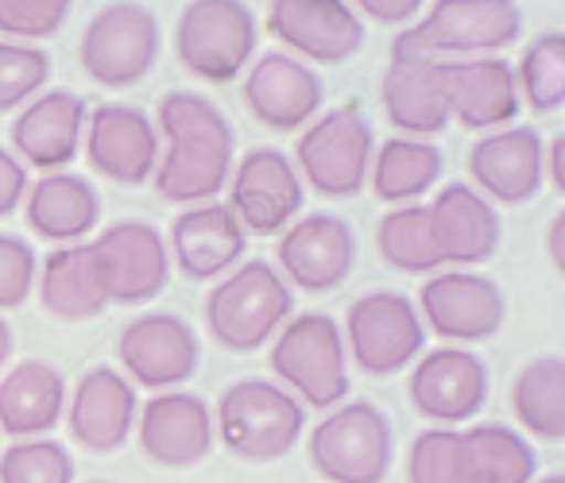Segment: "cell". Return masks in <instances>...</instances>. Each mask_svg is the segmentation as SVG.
<instances>
[{
  "instance_id": "1",
  "label": "cell",
  "mask_w": 565,
  "mask_h": 483,
  "mask_svg": "<svg viewBox=\"0 0 565 483\" xmlns=\"http://www.w3.org/2000/svg\"><path fill=\"white\" fill-rule=\"evenodd\" d=\"M295 313V290L267 259H244L205 298V325L225 352H256Z\"/></svg>"
},
{
  "instance_id": "2",
  "label": "cell",
  "mask_w": 565,
  "mask_h": 483,
  "mask_svg": "<svg viewBox=\"0 0 565 483\" xmlns=\"http://www.w3.org/2000/svg\"><path fill=\"white\" fill-rule=\"evenodd\" d=\"M307 410L287 387L271 379H236L221 390L213 433L241 460H279L299 444Z\"/></svg>"
},
{
  "instance_id": "3",
  "label": "cell",
  "mask_w": 565,
  "mask_h": 483,
  "mask_svg": "<svg viewBox=\"0 0 565 483\" xmlns=\"http://www.w3.org/2000/svg\"><path fill=\"white\" fill-rule=\"evenodd\" d=\"M519 35H523V12L515 0H434L423 20L395 35L392 55L488 58L508 51Z\"/></svg>"
},
{
  "instance_id": "4",
  "label": "cell",
  "mask_w": 565,
  "mask_h": 483,
  "mask_svg": "<svg viewBox=\"0 0 565 483\" xmlns=\"http://www.w3.org/2000/svg\"><path fill=\"white\" fill-rule=\"evenodd\" d=\"M271 372L302 406L333 410L349 398V352L341 321L330 313H299L275 333Z\"/></svg>"
},
{
  "instance_id": "5",
  "label": "cell",
  "mask_w": 565,
  "mask_h": 483,
  "mask_svg": "<svg viewBox=\"0 0 565 483\" xmlns=\"http://www.w3.org/2000/svg\"><path fill=\"white\" fill-rule=\"evenodd\" d=\"M256 43V12L244 0H190L174 24V55L182 71L210 86H225L248 71Z\"/></svg>"
},
{
  "instance_id": "6",
  "label": "cell",
  "mask_w": 565,
  "mask_h": 483,
  "mask_svg": "<svg viewBox=\"0 0 565 483\" xmlns=\"http://www.w3.org/2000/svg\"><path fill=\"white\" fill-rule=\"evenodd\" d=\"M372 151L376 136L361 105H338L330 112H318L299 132L295 171L322 197H356L369 186Z\"/></svg>"
},
{
  "instance_id": "7",
  "label": "cell",
  "mask_w": 565,
  "mask_h": 483,
  "mask_svg": "<svg viewBox=\"0 0 565 483\" xmlns=\"http://www.w3.org/2000/svg\"><path fill=\"white\" fill-rule=\"evenodd\" d=\"M395 460L392 421L380 406L341 402L310 429V464L330 483H384Z\"/></svg>"
},
{
  "instance_id": "8",
  "label": "cell",
  "mask_w": 565,
  "mask_h": 483,
  "mask_svg": "<svg viewBox=\"0 0 565 483\" xmlns=\"http://www.w3.org/2000/svg\"><path fill=\"white\" fill-rule=\"evenodd\" d=\"M159 17L140 0H109L89 17L78 43V63L89 82L105 89H128L151 74L159 58Z\"/></svg>"
},
{
  "instance_id": "9",
  "label": "cell",
  "mask_w": 565,
  "mask_h": 483,
  "mask_svg": "<svg viewBox=\"0 0 565 483\" xmlns=\"http://www.w3.org/2000/svg\"><path fill=\"white\" fill-rule=\"evenodd\" d=\"M341 336H345V352L353 356V364L384 379V375L407 372L423 356L426 325L407 294L369 290L349 305Z\"/></svg>"
},
{
  "instance_id": "10",
  "label": "cell",
  "mask_w": 565,
  "mask_h": 483,
  "mask_svg": "<svg viewBox=\"0 0 565 483\" xmlns=\"http://www.w3.org/2000/svg\"><path fill=\"white\" fill-rule=\"evenodd\" d=\"M89 256L109 305H143L171 282V251L163 233L148 221H117L102 228L89 240Z\"/></svg>"
},
{
  "instance_id": "11",
  "label": "cell",
  "mask_w": 565,
  "mask_h": 483,
  "mask_svg": "<svg viewBox=\"0 0 565 483\" xmlns=\"http://www.w3.org/2000/svg\"><path fill=\"white\" fill-rule=\"evenodd\" d=\"M415 310L423 325H430L441 341L477 344L503 329L508 298L488 275L469 271V267H449V271H434L418 287Z\"/></svg>"
},
{
  "instance_id": "12",
  "label": "cell",
  "mask_w": 565,
  "mask_h": 483,
  "mask_svg": "<svg viewBox=\"0 0 565 483\" xmlns=\"http://www.w3.org/2000/svg\"><path fill=\"white\" fill-rule=\"evenodd\" d=\"M228 210L244 236H275L302 210V179L279 148H252L233 163L228 174Z\"/></svg>"
},
{
  "instance_id": "13",
  "label": "cell",
  "mask_w": 565,
  "mask_h": 483,
  "mask_svg": "<svg viewBox=\"0 0 565 483\" xmlns=\"http://www.w3.org/2000/svg\"><path fill=\"white\" fill-rule=\"evenodd\" d=\"M279 275L307 294H330L356 267V233L338 213H307L291 221L275 244Z\"/></svg>"
},
{
  "instance_id": "14",
  "label": "cell",
  "mask_w": 565,
  "mask_h": 483,
  "mask_svg": "<svg viewBox=\"0 0 565 483\" xmlns=\"http://www.w3.org/2000/svg\"><path fill=\"white\" fill-rule=\"evenodd\" d=\"M117 356L128 383L148 390H174L198 372L202 344L179 313H140L117 336Z\"/></svg>"
},
{
  "instance_id": "15",
  "label": "cell",
  "mask_w": 565,
  "mask_h": 483,
  "mask_svg": "<svg viewBox=\"0 0 565 483\" xmlns=\"http://www.w3.org/2000/svg\"><path fill=\"white\" fill-rule=\"evenodd\" d=\"M407 398L434 426H461L488 402L484 359L461 344H441L434 352H423L411 367Z\"/></svg>"
},
{
  "instance_id": "16",
  "label": "cell",
  "mask_w": 565,
  "mask_h": 483,
  "mask_svg": "<svg viewBox=\"0 0 565 483\" xmlns=\"http://www.w3.org/2000/svg\"><path fill=\"white\" fill-rule=\"evenodd\" d=\"M267 32L302 63H345L364 47V20L349 0H271Z\"/></svg>"
},
{
  "instance_id": "17",
  "label": "cell",
  "mask_w": 565,
  "mask_h": 483,
  "mask_svg": "<svg viewBox=\"0 0 565 483\" xmlns=\"http://www.w3.org/2000/svg\"><path fill=\"white\" fill-rule=\"evenodd\" d=\"M326 101V82L302 58L287 51H264L244 74V105L271 132H299L318 117Z\"/></svg>"
},
{
  "instance_id": "18",
  "label": "cell",
  "mask_w": 565,
  "mask_h": 483,
  "mask_svg": "<svg viewBox=\"0 0 565 483\" xmlns=\"http://www.w3.org/2000/svg\"><path fill=\"white\" fill-rule=\"evenodd\" d=\"M86 159L102 179L120 186H140L156 174L159 163V128L143 109L120 101H105L86 112L82 132Z\"/></svg>"
},
{
  "instance_id": "19",
  "label": "cell",
  "mask_w": 565,
  "mask_h": 483,
  "mask_svg": "<svg viewBox=\"0 0 565 483\" xmlns=\"http://www.w3.org/2000/svg\"><path fill=\"white\" fill-rule=\"evenodd\" d=\"M136 437L151 464L194 468L213 449V410L194 390H156L136 414Z\"/></svg>"
},
{
  "instance_id": "20",
  "label": "cell",
  "mask_w": 565,
  "mask_h": 483,
  "mask_svg": "<svg viewBox=\"0 0 565 483\" xmlns=\"http://www.w3.org/2000/svg\"><path fill=\"white\" fill-rule=\"evenodd\" d=\"M542 155H546V143H542L539 128L511 125L484 132L469 148L472 190H480L492 205L531 202L546 182Z\"/></svg>"
},
{
  "instance_id": "21",
  "label": "cell",
  "mask_w": 565,
  "mask_h": 483,
  "mask_svg": "<svg viewBox=\"0 0 565 483\" xmlns=\"http://www.w3.org/2000/svg\"><path fill=\"white\" fill-rule=\"evenodd\" d=\"M384 117L399 136L430 140L449 128V86L446 63L423 55H392L380 82Z\"/></svg>"
},
{
  "instance_id": "22",
  "label": "cell",
  "mask_w": 565,
  "mask_h": 483,
  "mask_svg": "<svg viewBox=\"0 0 565 483\" xmlns=\"http://www.w3.org/2000/svg\"><path fill=\"white\" fill-rule=\"evenodd\" d=\"M86 101L71 89H43L12 120V155L35 171H63L82 148Z\"/></svg>"
},
{
  "instance_id": "23",
  "label": "cell",
  "mask_w": 565,
  "mask_h": 483,
  "mask_svg": "<svg viewBox=\"0 0 565 483\" xmlns=\"http://www.w3.org/2000/svg\"><path fill=\"white\" fill-rule=\"evenodd\" d=\"M244 248H248V236L225 202L186 205L171 221V236H167L171 264L194 282H213L228 275L244 259Z\"/></svg>"
},
{
  "instance_id": "24",
  "label": "cell",
  "mask_w": 565,
  "mask_h": 483,
  "mask_svg": "<svg viewBox=\"0 0 565 483\" xmlns=\"http://www.w3.org/2000/svg\"><path fill=\"white\" fill-rule=\"evenodd\" d=\"M434 225V240H438L441 264L449 267H477L500 251L503 225L500 210L488 202L480 190L469 182H449L426 202Z\"/></svg>"
},
{
  "instance_id": "25",
  "label": "cell",
  "mask_w": 565,
  "mask_h": 483,
  "mask_svg": "<svg viewBox=\"0 0 565 483\" xmlns=\"http://www.w3.org/2000/svg\"><path fill=\"white\" fill-rule=\"evenodd\" d=\"M136 387L128 383L125 372L117 367H89L78 383H74L71 406H66V421H71V437L86 444L89 452H117L120 444L132 437L136 429Z\"/></svg>"
},
{
  "instance_id": "26",
  "label": "cell",
  "mask_w": 565,
  "mask_h": 483,
  "mask_svg": "<svg viewBox=\"0 0 565 483\" xmlns=\"http://www.w3.org/2000/svg\"><path fill=\"white\" fill-rule=\"evenodd\" d=\"M449 86V120L472 132H495L519 117V89L511 63L500 55L446 63Z\"/></svg>"
},
{
  "instance_id": "27",
  "label": "cell",
  "mask_w": 565,
  "mask_h": 483,
  "mask_svg": "<svg viewBox=\"0 0 565 483\" xmlns=\"http://www.w3.org/2000/svg\"><path fill=\"white\" fill-rule=\"evenodd\" d=\"M24 217L40 240L82 244L102 221V194L74 171H51L24 194Z\"/></svg>"
},
{
  "instance_id": "28",
  "label": "cell",
  "mask_w": 565,
  "mask_h": 483,
  "mask_svg": "<svg viewBox=\"0 0 565 483\" xmlns=\"http://www.w3.org/2000/svg\"><path fill=\"white\" fill-rule=\"evenodd\" d=\"M66 414V379L47 359H20L0 375V433L43 437Z\"/></svg>"
},
{
  "instance_id": "29",
  "label": "cell",
  "mask_w": 565,
  "mask_h": 483,
  "mask_svg": "<svg viewBox=\"0 0 565 483\" xmlns=\"http://www.w3.org/2000/svg\"><path fill=\"white\" fill-rule=\"evenodd\" d=\"M35 282H40L43 310L58 321H89L109 305L102 279H97L94 256H89V240L58 244L55 251H47Z\"/></svg>"
},
{
  "instance_id": "30",
  "label": "cell",
  "mask_w": 565,
  "mask_h": 483,
  "mask_svg": "<svg viewBox=\"0 0 565 483\" xmlns=\"http://www.w3.org/2000/svg\"><path fill=\"white\" fill-rule=\"evenodd\" d=\"M441 167H446V155H441L438 143L415 140V136H392L372 151L369 186L380 202L411 205L423 202L438 186Z\"/></svg>"
},
{
  "instance_id": "31",
  "label": "cell",
  "mask_w": 565,
  "mask_h": 483,
  "mask_svg": "<svg viewBox=\"0 0 565 483\" xmlns=\"http://www.w3.org/2000/svg\"><path fill=\"white\" fill-rule=\"evenodd\" d=\"M465 483H534L539 452L519 429L500 421H480L461 429Z\"/></svg>"
},
{
  "instance_id": "32",
  "label": "cell",
  "mask_w": 565,
  "mask_h": 483,
  "mask_svg": "<svg viewBox=\"0 0 565 483\" xmlns=\"http://www.w3.org/2000/svg\"><path fill=\"white\" fill-rule=\"evenodd\" d=\"M233 163H236V151L198 148V143H167L151 182H156L163 202L202 205V202H213V197L228 186Z\"/></svg>"
},
{
  "instance_id": "33",
  "label": "cell",
  "mask_w": 565,
  "mask_h": 483,
  "mask_svg": "<svg viewBox=\"0 0 565 483\" xmlns=\"http://www.w3.org/2000/svg\"><path fill=\"white\" fill-rule=\"evenodd\" d=\"M511 410L519 426L539 441L565 437V359L557 352L534 356L511 383Z\"/></svg>"
},
{
  "instance_id": "34",
  "label": "cell",
  "mask_w": 565,
  "mask_h": 483,
  "mask_svg": "<svg viewBox=\"0 0 565 483\" xmlns=\"http://www.w3.org/2000/svg\"><path fill=\"white\" fill-rule=\"evenodd\" d=\"M376 248H380V256H384V264L403 275H434L446 267L441 264L438 240H434L426 202L392 205V210L380 217Z\"/></svg>"
},
{
  "instance_id": "35",
  "label": "cell",
  "mask_w": 565,
  "mask_h": 483,
  "mask_svg": "<svg viewBox=\"0 0 565 483\" xmlns=\"http://www.w3.org/2000/svg\"><path fill=\"white\" fill-rule=\"evenodd\" d=\"M519 89V105L546 117L565 105V35L542 32L523 47L519 63L511 66Z\"/></svg>"
},
{
  "instance_id": "36",
  "label": "cell",
  "mask_w": 565,
  "mask_h": 483,
  "mask_svg": "<svg viewBox=\"0 0 565 483\" xmlns=\"http://www.w3.org/2000/svg\"><path fill=\"white\" fill-rule=\"evenodd\" d=\"M156 128L167 136V143H198V148H225L236 151V132L228 117L202 94L174 89L159 101Z\"/></svg>"
},
{
  "instance_id": "37",
  "label": "cell",
  "mask_w": 565,
  "mask_h": 483,
  "mask_svg": "<svg viewBox=\"0 0 565 483\" xmlns=\"http://www.w3.org/2000/svg\"><path fill=\"white\" fill-rule=\"evenodd\" d=\"M0 483H74V457L51 437L12 441L0 452Z\"/></svg>"
},
{
  "instance_id": "38",
  "label": "cell",
  "mask_w": 565,
  "mask_h": 483,
  "mask_svg": "<svg viewBox=\"0 0 565 483\" xmlns=\"http://www.w3.org/2000/svg\"><path fill=\"white\" fill-rule=\"evenodd\" d=\"M51 82V55L40 43L0 40V112L24 109Z\"/></svg>"
},
{
  "instance_id": "39",
  "label": "cell",
  "mask_w": 565,
  "mask_h": 483,
  "mask_svg": "<svg viewBox=\"0 0 565 483\" xmlns=\"http://www.w3.org/2000/svg\"><path fill=\"white\" fill-rule=\"evenodd\" d=\"M407 483H465L461 429L430 426L415 437L407 457Z\"/></svg>"
},
{
  "instance_id": "40",
  "label": "cell",
  "mask_w": 565,
  "mask_h": 483,
  "mask_svg": "<svg viewBox=\"0 0 565 483\" xmlns=\"http://www.w3.org/2000/svg\"><path fill=\"white\" fill-rule=\"evenodd\" d=\"M71 17V0H0V35L17 43L51 40Z\"/></svg>"
},
{
  "instance_id": "41",
  "label": "cell",
  "mask_w": 565,
  "mask_h": 483,
  "mask_svg": "<svg viewBox=\"0 0 565 483\" xmlns=\"http://www.w3.org/2000/svg\"><path fill=\"white\" fill-rule=\"evenodd\" d=\"M40 256L17 233H0V310H17L32 298Z\"/></svg>"
},
{
  "instance_id": "42",
  "label": "cell",
  "mask_w": 565,
  "mask_h": 483,
  "mask_svg": "<svg viewBox=\"0 0 565 483\" xmlns=\"http://www.w3.org/2000/svg\"><path fill=\"white\" fill-rule=\"evenodd\" d=\"M28 186H32V182H28V167L20 163L9 148H0V221L24 205Z\"/></svg>"
},
{
  "instance_id": "43",
  "label": "cell",
  "mask_w": 565,
  "mask_h": 483,
  "mask_svg": "<svg viewBox=\"0 0 565 483\" xmlns=\"http://www.w3.org/2000/svg\"><path fill=\"white\" fill-rule=\"evenodd\" d=\"M349 4H353L356 17L364 12V17L376 20V24L403 28V24H411L418 12H423L426 0H349Z\"/></svg>"
},
{
  "instance_id": "44",
  "label": "cell",
  "mask_w": 565,
  "mask_h": 483,
  "mask_svg": "<svg viewBox=\"0 0 565 483\" xmlns=\"http://www.w3.org/2000/svg\"><path fill=\"white\" fill-rule=\"evenodd\" d=\"M542 171H546L550 186L565 190V136H554V140H550L546 155H542Z\"/></svg>"
},
{
  "instance_id": "45",
  "label": "cell",
  "mask_w": 565,
  "mask_h": 483,
  "mask_svg": "<svg viewBox=\"0 0 565 483\" xmlns=\"http://www.w3.org/2000/svg\"><path fill=\"white\" fill-rule=\"evenodd\" d=\"M546 256L554 264V271H565V213L557 210L550 217V228H546Z\"/></svg>"
},
{
  "instance_id": "46",
  "label": "cell",
  "mask_w": 565,
  "mask_h": 483,
  "mask_svg": "<svg viewBox=\"0 0 565 483\" xmlns=\"http://www.w3.org/2000/svg\"><path fill=\"white\" fill-rule=\"evenodd\" d=\"M12 348H17V333H12V325H9V321L0 318V372H4V367H9Z\"/></svg>"
},
{
  "instance_id": "47",
  "label": "cell",
  "mask_w": 565,
  "mask_h": 483,
  "mask_svg": "<svg viewBox=\"0 0 565 483\" xmlns=\"http://www.w3.org/2000/svg\"><path fill=\"white\" fill-rule=\"evenodd\" d=\"M539 483H565V475H562V472H554V475H542Z\"/></svg>"
},
{
  "instance_id": "48",
  "label": "cell",
  "mask_w": 565,
  "mask_h": 483,
  "mask_svg": "<svg viewBox=\"0 0 565 483\" xmlns=\"http://www.w3.org/2000/svg\"><path fill=\"white\" fill-rule=\"evenodd\" d=\"M89 483H109V480H89Z\"/></svg>"
}]
</instances>
